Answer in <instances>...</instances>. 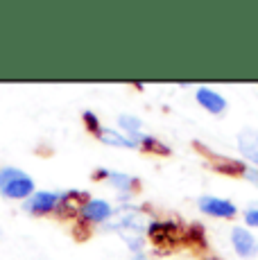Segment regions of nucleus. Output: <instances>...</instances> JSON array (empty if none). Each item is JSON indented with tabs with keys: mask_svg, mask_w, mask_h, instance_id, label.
Masks as SVG:
<instances>
[{
	"mask_svg": "<svg viewBox=\"0 0 258 260\" xmlns=\"http://www.w3.org/2000/svg\"><path fill=\"white\" fill-rule=\"evenodd\" d=\"M245 177L249 179V181L254 183V186H258V168H249V170L245 172Z\"/></svg>",
	"mask_w": 258,
	"mask_h": 260,
	"instance_id": "nucleus-12",
	"label": "nucleus"
},
{
	"mask_svg": "<svg viewBox=\"0 0 258 260\" xmlns=\"http://www.w3.org/2000/svg\"><path fill=\"white\" fill-rule=\"evenodd\" d=\"M197 102L211 113H222L227 109V100L213 88H200L197 91Z\"/></svg>",
	"mask_w": 258,
	"mask_h": 260,
	"instance_id": "nucleus-6",
	"label": "nucleus"
},
{
	"mask_svg": "<svg viewBox=\"0 0 258 260\" xmlns=\"http://www.w3.org/2000/svg\"><path fill=\"white\" fill-rule=\"evenodd\" d=\"M82 215L86 219H91V222H102V219H107L111 215V206L107 202H102V199H91V202L84 204Z\"/></svg>",
	"mask_w": 258,
	"mask_h": 260,
	"instance_id": "nucleus-7",
	"label": "nucleus"
},
{
	"mask_svg": "<svg viewBox=\"0 0 258 260\" xmlns=\"http://www.w3.org/2000/svg\"><path fill=\"white\" fill-rule=\"evenodd\" d=\"M238 149L245 158H249L251 163L258 168V134L254 129H242L238 134Z\"/></svg>",
	"mask_w": 258,
	"mask_h": 260,
	"instance_id": "nucleus-4",
	"label": "nucleus"
},
{
	"mask_svg": "<svg viewBox=\"0 0 258 260\" xmlns=\"http://www.w3.org/2000/svg\"><path fill=\"white\" fill-rule=\"evenodd\" d=\"M245 222L249 226H258V208H247L245 211Z\"/></svg>",
	"mask_w": 258,
	"mask_h": 260,
	"instance_id": "nucleus-11",
	"label": "nucleus"
},
{
	"mask_svg": "<svg viewBox=\"0 0 258 260\" xmlns=\"http://www.w3.org/2000/svg\"><path fill=\"white\" fill-rule=\"evenodd\" d=\"M118 124L125 129V132L129 134V138H132L136 145L147 141V136L143 134V122L138 118H134V116H120V118H118Z\"/></svg>",
	"mask_w": 258,
	"mask_h": 260,
	"instance_id": "nucleus-8",
	"label": "nucleus"
},
{
	"mask_svg": "<svg viewBox=\"0 0 258 260\" xmlns=\"http://www.w3.org/2000/svg\"><path fill=\"white\" fill-rule=\"evenodd\" d=\"M57 204H59V194H54V192H37V194H32V197L27 199L25 208L29 213H50V211L57 208Z\"/></svg>",
	"mask_w": 258,
	"mask_h": 260,
	"instance_id": "nucleus-5",
	"label": "nucleus"
},
{
	"mask_svg": "<svg viewBox=\"0 0 258 260\" xmlns=\"http://www.w3.org/2000/svg\"><path fill=\"white\" fill-rule=\"evenodd\" d=\"M134 260H147V258L143 256V253H136V256H134Z\"/></svg>",
	"mask_w": 258,
	"mask_h": 260,
	"instance_id": "nucleus-13",
	"label": "nucleus"
},
{
	"mask_svg": "<svg viewBox=\"0 0 258 260\" xmlns=\"http://www.w3.org/2000/svg\"><path fill=\"white\" fill-rule=\"evenodd\" d=\"M98 138H100L102 143L111 145V147H136V143L132 141V138H125L122 134H118L116 129H102L98 132Z\"/></svg>",
	"mask_w": 258,
	"mask_h": 260,
	"instance_id": "nucleus-9",
	"label": "nucleus"
},
{
	"mask_svg": "<svg viewBox=\"0 0 258 260\" xmlns=\"http://www.w3.org/2000/svg\"><path fill=\"white\" fill-rule=\"evenodd\" d=\"M34 181L25 172L16 168H3L0 170V192L9 199H23L32 194Z\"/></svg>",
	"mask_w": 258,
	"mask_h": 260,
	"instance_id": "nucleus-1",
	"label": "nucleus"
},
{
	"mask_svg": "<svg viewBox=\"0 0 258 260\" xmlns=\"http://www.w3.org/2000/svg\"><path fill=\"white\" fill-rule=\"evenodd\" d=\"M109 179H111L118 188H129L132 186V177H127V174H109Z\"/></svg>",
	"mask_w": 258,
	"mask_h": 260,
	"instance_id": "nucleus-10",
	"label": "nucleus"
},
{
	"mask_svg": "<svg viewBox=\"0 0 258 260\" xmlns=\"http://www.w3.org/2000/svg\"><path fill=\"white\" fill-rule=\"evenodd\" d=\"M231 242H233V249H236V253H238V256H242V258H254L256 253H258L256 238L251 236L247 229H242V226H236L231 231Z\"/></svg>",
	"mask_w": 258,
	"mask_h": 260,
	"instance_id": "nucleus-3",
	"label": "nucleus"
},
{
	"mask_svg": "<svg viewBox=\"0 0 258 260\" xmlns=\"http://www.w3.org/2000/svg\"><path fill=\"white\" fill-rule=\"evenodd\" d=\"M200 211L211 215V217H236L238 208L236 204L229 202V199H220V197H202L200 199Z\"/></svg>",
	"mask_w": 258,
	"mask_h": 260,
	"instance_id": "nucleus-2",
	"label": "nucleus"
}]
</instances>
